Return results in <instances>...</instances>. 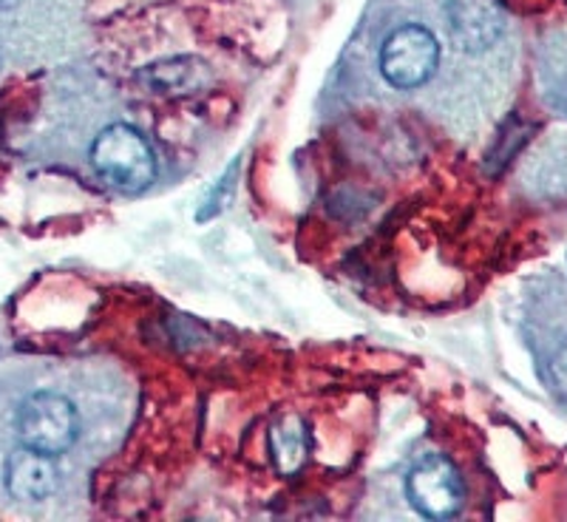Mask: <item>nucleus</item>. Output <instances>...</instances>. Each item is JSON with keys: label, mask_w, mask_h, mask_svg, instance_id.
I'll return each mask as SVG.
<instances>
[{"label": "nucleus", "mask_w": 567, "mask_h": 522, "mask_svg": "<svg viewBox=\"0 0 567 522\" xmlns=\"http://www.w3.org/2000/svg\"><path fill=\"white\" fill-rule=\"evenodd\" d=\"M409 503L429 520H452L463 509V480L443 458H429L409 474Z\"/></svg>", "instance_id": "nucleus-4"}, {"label": "nucleus", "mask_w": 567, "mask_h": 522, "mask_svg": "<svg viewBox=\"0 0 567 522\" xmlns=\"http://www.w3.org/2000/svg\"><path fill=\"white\" fill-rule=\"evenodd\" d=\"M454 38L471 49V52H483L491 43L499 40L503 32V18L491 7L488 0H460L452 12Z\"/></svg>", "instance_id": "nucleus-7"}, {"label": "nucleus", "mask_w": 567, "mask_h": 522, "mask_svg": "<svg viewBox=\"0 0 567 522\" xmlns=\"http://www.w3.org/2000/svg\"><path fill=\"white\" fill-rule=\"evenodd\" d=\"M437 63L440 43L423 27H400L381 49V71L394 89H417L425 80H432Z\"/></svg>", "instance_id": "nucleus-3"}, {"label": "nucleus", "mask_w": 567, "mask_h": 522, "mask_svg": "<svg viewBox=\"0 0 567 522\" xmlns=\"http://www.w3.org/2000/svg\"><path fill=\"white\" fill-rule=\"evenodd\" d=\"M210 69L202 60L176 54V58L154 60L145 69L136 71V80L154 94L162 98H182V94H194L210 83Z\"/></svg>", "instance_id": "nucleus-6"}, {"label": "nucleus", "mask_w": 567, "mask_h": 522, "mask_svg": "<svg viewBox=\"0 0 567 522\" xmlns=\"http://www.w3.org/2000/svg\"><path fill=\"white\" fill-rule=\"evenodd\" d=\"M548 383L550 389H554L556 398H559L561 403H567V338L556 347V352L550 355Z\"/></svg>", "instance_id": "nucleus-9"}, {"label": "nucleus", "mask_w": 567, "mask_h": 522, "mask_svg": "<svg viewBox=\"0 0 567 522\" xmlns=\"http://www.w3.org/2000/svg\"><path fill=\"white\" fill-rule=\"evenodd\" d=\"M270 452L272 463L281 474H296L307 463L310 454V432L301 418H281L270 429Z\"/></svg>", "instance_id": "nucleus-8"}, {"label": "nucleus", "mask_w": 567, "mask_h": 522, "mask_svg": "<svg viewBox=\"0 0 567 522\" xmlns=\"http://www.w3.org/2000/svg\"><path fill=\"white\" fill-rule=\"evenodd\" d=\"M7 489L20 503H40L58 489V469L52 454L34 452L29 446L9 454L7 460Z\"/></svg>", "instance_id": "nucleus-5"}, {"label": "nucleus", "mask_w": 567, "mask_h": 522, "mask_svg": "<svg viewBox=\"0 0 567 522\" xmlns=\"http://www.w3.org/2000/svg\"><path fill=\"white\" fill-rule=\"evenodd\" d=\"M91 168L116 194H142L156 180V160L131 125H109L91 142Z\"/></svg>", "instance_id": "nucleus-1"}, {"label": "nucleus", "mask_w": 567, "mask_h": 522, "mask_svg": "<svg viewBox=\"0 0 567 522\" xmlns=\"http://www.w3.org/2000/svg\"><path fill=\"white\" fill-rule=\"evenodd\" d=\"M18 434L34 452L58 458L78 440V412L63 395L38 392L20 407Z\"/></svg>", "instance_id": "nucleus-2"}]
</instances>
